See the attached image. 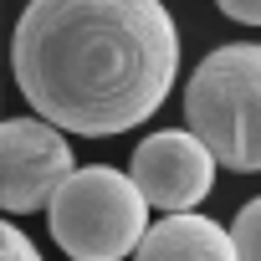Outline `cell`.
Listing matches in <instances>:
<instances>
[{
	"label": "cell",
	"instance_id": "6da1fadb",
	"mask_svg": "<svg viewBox=\"0 0 261 261\" xmlns=\"http://www.w3.org/2000/svg\"><path fill=\"white\" fill-rule=\"evenodd\" d=\"M11 67L41 118L82 139H113L169 97L179 26L164 0H26Z\"/></svg>",
	"mask_w": 261,
	"mask_h": 261
},
{
	"label": "cell",
	"instance_id": "7a4b0ae2",
	"mask_svg": "<svg viewBox=\"0 0 261 261\" xmlns=\"http://www.w3.org/2000/svg\"><path fill=\"white\" fill-rule=\"evenodd\" d=\"M149 195L139 190L134 174L113 164H87L72 169L57 200L46 205L51 215V241L72 261H123L139 256V241L149 236Z\"/></svg>",
	"mask_w": 261,
	"mask_h": 261
},
{
	"label": "cell",
	"instance_id": "3957f363",
	"mask_svg": "<svg viewBox=\"0 0 261 261\" xmlns=\"http://www.w3.org/2000/svg\"><path fill=\"white\" fill-rule=\"evenodd\" d=\"M185 123L215 149L225 169L256 174L261 169V46L251 41L215 46L185 87Z\"/></svg>",
	"mask_w": 261,
	"mask_h": 261
},
{
	"label": "cell",
	"instance_id": "277c9868",
	"mask_svg": "<svg viewBox=\"0 0 261 261\" xmlns=\"http://www.w3.org/2000/svg\"><path fill=\"white\" fill-rule=\"evenodd\" d=\"M67 128L51 118H6L0 128V159H6V174H0V200H6L11 215H31L41 205L57 200V190L72 174V144L62 139Z\"/></svg>",
	"mask_w": 261,
	"mask_h": 261
},
{
	"label": "cell",
	"instance_id": "5b68a950",
	"mask_svg": "<svg viewBox=\"0 0 261 261\" xmlns=\"http://www.w3.org/2000/svg\"><path fill=\"white\" fill-rule=\"evenodd\" d=\"M215 149L195 134V128H164V134H149L134 149V164L128 174L139 179V190L149 195L154 210H195L210 185H215Z\"/></svg>",
	"mask_w": 261,
	"mask_h": 261
},
{
	"label": "cell",
	"instance_id": "8992f818",
	"mask_svg": "<svg viewBox=\"0 0 261 261\" xmlns=\"http://www.w3.org/2000/svg\"><path fill=\"white\" fill-rule=\"evenodd\" d=\"M139 261H241L236 236L195 210H169L139 241Z\"/></svg>",
	"mask_w": 261,
	"mask_h": 261
},
{
	"label": "cell",
	"instance_id": "52a82bcc",
	"mask_svg": "<svg viewBox=\"0 0 261 261\" xmlns=\"http://www.w3.org/2000/svg\"><path fill=\"white\" fill-rule=\"evenodd\" d=\"M230 236H236V251H241V261H261V195H256L251 205H241V210H236V225H230Z\"/></svg>",
	"mask_w": 261,
	"mask_h": 261
},
{
	"label": "cell",
	"instance_id": "ba28073f",
	"mask_svg": "<svg viewBox=\"0 0 261 261\" xmlns=\"http://www.w3.org/2000/svg\"><path fill=\"white\" fill-rule=\"evenodd\" d=\"M0 261H41V251L21 225H6L0 230Z\"/></svg>",
	"mask_w": 261,
	"mask_h": 261
},
{
	"label": "cell",
	"instance_id": "9c48e42d",
	"mask_svg": "<svg viewBox=\"0 0 261 261\" xmlns=\"http://www.w3.org/2000/svg\"><path fill=\"white\" fill-rule=\"evenodd\" d=\"M215 6L241 26H261V0H215Z\"/></svg>",
	"mask_w": 261,
	"mask_h": 261
}]
</instances>
